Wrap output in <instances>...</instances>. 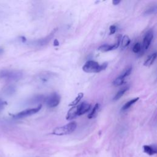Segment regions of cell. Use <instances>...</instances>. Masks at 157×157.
I'll return each mask as SVG.
<instances>
[{
  "label": "cell",
  "instance_id": "1",
  "mask_svg": "<svg viewBox=\"0 0 157 157\" xmlns=\"http://www.w3.org/2000/svg\"><path fill=\"white\" fill-rule=\"evenodd\" d=\"M107 67V63L99 64L98 63L93 60H89L85 63L82 69L84 72L87 73H98L104 70Z\"/></svg>",
  "mask_w": 157,
  "mask_h": 157
},
{
  "label": "cell",
  "instance_id": "2",
  "mask_svg": "<svg viewBox=\"0 0 157 157\" xmlns=\"http://www.w3.org/2000/svg\"><path fill=\"white\" fill-rule=\"evenodd\" d=\"M76 128H77L76 122L72 121V122L69 123L64 126L55 128L53 131L52 134L56 136L68 135L74 132L75 129H76Z\"/></svg>",
  "mask_w": 157,
  "mask_h": 157
},
{
  "label": "cell",
  "instance_id": "3",
  "mask_svg": "<svg viewBox=\"0 0 157 157\" xmlns=\"http://www.w3.org/2000/svg\"><path fill=\"white\" fill-rule=\"evenodd\" d=\"M22 77V73L17 70L4 69L0 71V78L8 81H16Z\"/></svg>",
  "mask_w": 157,
  "mask_h": 157
},
{
  "label": "cell",
  "instance_id": "4",
  "mask_svg": "<svg viewBox=\"0 0 157 157\" xmlns=\"http://www.w3.org/2000/svg\"><path fill=\"white\" fill-rule=\"evenodd\" d=\"M57 75L55 73L50 72H44L40 73L37 77V81L38 84L42 86H47L54 82L55 79H57Z\"/></svg>",
  "mask_w": 157,
  "mask_h": 157
},
{
  "label": "cell",
  "instance_id": "5",
  "mask_svg": "<svg viewBox=\"0 0 157 157\" xmlns=\"http://www.w3.org/2000/svg\"><path fill=\"white\" fill-rule=\"evenodd\" d=\"M154 38V32L152 29H150L146 33L144 38L143 45H141V50L140 52V55H143L150 47V44Z\"/></svg>",
  "mask_w": 157,
  "mask_h": 157
},
{
  "label": "cell",
  "instance_id": "6",
  "mask_svg": "<svg viewBox=\"0 0 157 157\" xmlns=\"http://www.w3.org/2000/svg\"><path fill=\"white\" fill-rule=\"evenodd\" d=\"M61 97L57 93H52L47 97H45L44 101L47 107L53 108L57 107L60 103Z\"/></svg>",
  "mask_w": 157,
  "mask_h": 157
},
{
  "label": "cell",
  "instance_id": "7",
  "mask_svg": "<svg viewBox=\"0 0 157 157\" xmlns=\"http://www.w3.org/2000/svg\"><path fill=\"white\" fill-rule=\"evenodd\" d=\"M41 108H42V106L39 105L38 106L37 108L24 110L22 111V112H20L18 114L14 115V117L16 118V119H21V118L28 117V116L32 115L33 114H36L37 112H38L41 109Z\"/></svg>",
  "mask_w": 157,
  "mask_h": 157
},
{
  "label": "cell",
  "instance_id": "8",
  "mask_svg": "<svg viewBox=\"0 0 157 157\" xmlns=\"http://www.w3.org/2000/svg\"><path fill=\"white\" fill-rule=\"evenodd\" d=\"M76 108H77L76 110L77 115L81 116L88 112L91 109V105L87 102H83L79 104V106L77 107H76Z\"/></svg>",
  "mask_w": 157,
  "mask_h": 157
},
{
  "label": "cell",
  "instance_id": "9",
  "mask_svg": "<svg viewBox=\"0 0 157 157\" xmlns=\"http://www.w3.org/2000/svg\"><path fill=\"white\" fill-rule=\"evenodd\" d=\"M57 29H55L51 33H50L49 35H48V36L45 37V38L40 39L38 40H36V41H34L33 43L34 45H38V46H43V45H46L53 37L55 32H57Z\"/></svg>",
  "mask_w": 157,
  "mask_h": 157
},
{
  "label": "cell",
  "instance_id": "10",
  "mask_svg": "<svg viewBox=\"0 0 157 157\" xmlns=\"http://www.w3.org/2000/svg\"><path fill=\"white\" fill-rule=\"evenodd\" d=\"M144 152L149 155H154L157 154V148L155 145H145L143 146Z\"/></svg>",
  "mask_w": 157,
  "mask_h": 157
},
{
  "label": "cell",
  "instance_id": "11",
  "mask_svg": "<svg viewBox=\"0 0 157 157\" xmlns=\"http://www.w3.org/2000/svg\"><path fill=\"white\" fill-rule=\"evenodd\" d=\"M76 110V106H74V107H72L68 110L67 117H66V119H67V120H71L77 117Z\"/></svg>",
  "mask_w": 157,
  "mask_h": 157
},
{
  "label": "cell",
  "instance_id": "12",
  "mask_svg": "<svg viewBox=\"0 0 157 157\" xmlns=\"http://www.w3.org/2000/svg\"><path fill=\"white\" fill-rule=\"evenodd\" d=\"M131 43V40L129 36H126V35H125L123 37H121V41H120V47L121 49H125V48L127 47L129 44Z\"/></svg>",
  "mask_w": 157,
  "mask_h": 157
},
{
  "label": "cell",
  "instance_id": "13",
  "mask_svg": "<svg viewBox=\"0 0 157 157\" xmlns=\"http://www.w3.org/2000/svg\"><path fill=\"white\" fill-rule=\"evenodd\" d=\"M156 57V53L155 52L152 54H151L149 57V58L147 59L145 62H144V65L145 66V67H150V66L152 64H153V63H154Z\"/></svg>",
  "mask_w": 157,
  "mask_h": 157
},
{
  "label": "cell",
  "instance_id": "14",
  "mask_svg": "<svg viewBox=\"0 0 157 157\" xmlns=\"http://www.w3.org/2000/svg\"><path fill=\"white\" fill-rule=\"evenodd\" d=\"M100 108V104L98 103H97L93 109V110H92V112H91L88 115V118L91 119H93L95 118L96 116H97V114L98 113L99 109Z\"/></svg>",
  "mask_w": 157,
  "mask_h": 157
},
{
  "label": "cell",
  "instance_id": "15",
  "mask_svg": "<svg viewBox=\"0 0 157 157\" xmlns=\"http://www.w3.org/2000/svg\"><path fill=\"white\" fill-rule=\"evenodd\" d=\"M139 98H134L133 99L130 100V101H128V102H127L126 103H125V104L123 106L122 108H121V110L122 111H125L126 110L128 109L131 106L133 105L134 103H136L137 101L139 100Z\"/></svg>",
  "mask_w": 157,
  "mask_h": 157
},
{
  "label": "cell",
  "instance_id": "16",
  "mask_svg": "<svg viewBox=\"0 0 157 157\" xmlns=\"http://www.w3.org/2000/svg\"><path fill=\"white\" fill-rule=\"evenodd\" d=\"M128 89H129L128 87H124L123 88H121V90H120L119 92L117 93V94L115 95L113 100L114 101L119 100L125 93V92H126V91L128 90Z\"/></svg>",
  "mask_w": 157,
  "mask_h": 157
},
{
  "label": "cell",
  "instance_id": "17",
  "mask_svg": "<svg viewBox=\"0 0 157 157\" xmlns=\"http://www.w3.org/2000/svg\"><path fill=\"white\" fill-rule=\"evenodd\" d=\"M16 92V88L12 85H8L3 89V92L6 95H11Z\"/></svg>",
  "mask_w": 157,
  "mask_h": 157
},
{
  "label": "cell",
  "instance_id": "18",
  "mask_svg": "<svg viewBox=\"0 0 157 157\" xmlns=\"http://www.w3.org/2000/svg\"><path fill=\"white\" fill-rule=\"evenodd\" d=\"M83 97H84V93H79L77 96V97L75 98V99L69 104V106H71V107L76 106V105H77L79 103L80 100L82 99V98Z\"/></svg>",
  "mask_w": 157,
  "mask_h": 157
},
{
  "label": "cell",
  "instance_id": "19",
  "mask_svg": "<svg viewBox=\"0 0 157 157\" xmlns=\"http://www.w3.org/2000/svg\"><path fill=\"white\" fill-rule=\"evenodd\" d=\"M132 67H130L128 68H127L126 69H125V70L121 74V75H120V76L121 77H123V79H125V78L126 77H128V75H130L131 73V72H132Z\"/></svg>",
  "mask_w": 157,
  "mask_h": 157
},
{
  "label": "cell",
  "instance_id": "20",
  "mask_svg": "<svg viewBox=\"0 0 157 157\" xmlns=\"http://www.w3.org/2000/svg\"><path fill=\"white\" fill-rule=\"evenodd\" d=\"M124 81L125 79L121 77L120 75H119L117 78L115 79V80L112 82V84L115 86H120L121 85H123V84L124 83Z\"/></svg>",
  "mask_w": 157,
  "mask_h": 157
},
{
  "label": "cell",
  "instance_id": "21",
  "mask_svg": "<svg viewBox=\"0 0 157 157\" xmlns=\"http://www.w3.org/2000/svg\"><path fill=\"white\" fill-rule=\"evenodd\" d=\"M156 10H157V8H156V6L151 7L149 9H148L147 10H146L145 12H144V15L145 16H149V15L155 14L156 12Z\"/></svg>",
  "mask_w": 157,
  "mask_h": 157
},
{
  "label": "cell",
  "instance_id": "22",
  "mask_svg": "<svg viewBox=\"0 0 157 157\" xmlns=\"http://www.w3.org/2000/svg\"><path fill=\"white\" fill-rule=\"evenodd\" d=\"M141 50V44L139 43H136L133 48V51L135 53H139Z\"/></svg>",
  "mask_w": 157,
  "mask_h": 157
},
{
  "label": "cell",
  "instance_id": "23",
  "mask_svg": "<svg viewBox=\"0 0 157 157\" xmlns=\"http://www.w3.org/2000/svg\"><path fill=\"white\" fill-rule=\"evenodd\" d=\"M109 31H110V33H109L110 35L114 34L116 32V31H117V27L114 25H111L109 28Z\"/></svg>",
  "mask_w": 157,
  "mask_h": 157
},
{
  "label": "cell",
  "instance_id": "24",
  "mask_svg": "<svg viewBox=\"0 0 157 157\" xmlns=\"http://www.w3.org/2000/svg\"><path fill=\"white\" fill-rule=\"evenodd\" d=\"M5 105H6V102L1 99H0V112H1L4 109Z\"/></svg>",
  "mask_w": 157,
  "mask_h": 157
},
{
  "label": "cell",
  "instance_id": "25",
  "mask_svg": "<svg viewBox=\"0 0 157 157\" xmlns=\"http://www.w3.org/2000/svg\"><path fill=\"white\" fill-rule=\"evenodd\" d=\"M53 45L54 46H58L59 45V42L57 39H55L54 42H53Z\"/></svg>",
  "mask_w": 157,
  "mask_h": 157
},
{
  "label": "cell",
  "instance_id": "26",
  "mask_svg": "<svg viewBox=\"0 0 157 157\" xmlns=\"http://www.w3.org/2000/svg\"><path fill=\"white\" fill-rule=\"evenodd\" d=\"M120 3V0H114L112 1V3L114 5H117Z\"/></svg>",
  "mask_w": 157,
  "mask_h": 157
},
{
  "label": "cell",
  "instance_id": "27",
  "mask_svg": "<svg viewBox=\"0 0 157 157\" xmlns=\"http://www.w3.org/2000/svg\"><path fill=\"white\" fill-rule=\"evenodd\" d=\"M3 52V49H0V54H1L2 52Z\"/></svg>",
  "mask_w": 157,
  "mask_h": 157
}]
</instances>
